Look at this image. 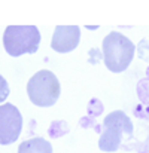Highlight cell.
<instances>
[{
  "label": "cell",
  "instance_id": "obj_8",
  "mask_svg": "<svg viewBox=\"0 0 149 153\" xmlns=\"http://www.w3.org/2000/svg\"><path fill=\"white\" fill-rule=\"evenodd\" d=\"M49 135L51 137H54V138H58V137H63L64 134H67L69 132V126H67V123L66 122H63V120H57V122H52L49 126Z\"/></svg>",
  "mask_w": 149,
  "mask_h": 153
},
{
  "label": "cell",
  "instance_id": "obj_9",
  "mask_svg": "<svg viewBox=\"0 0 149 153\" xmlns=\"http://www.w3.org/2000/svg\"><path fill=\"white\" fill-rule=\"evenodd\" d=\"M137 95L142 104H149V79H142L137 83Z\"/></svg>",
  "mask_w": 149,
  "mask_h": 153
},
{
  "label": "cell",
  "instance_id": "obj_10",
  "mask_svg": "<svg viewBox=\"0 0 149 153\" xmlns=\"http://www.w3.org/2000/svg\"><path fill=\"white\" fill-rule=\"evenodd\" d=\"M101 111H103V104L97 98L91 100L88 104V114L93 116V117H97L99 114H101Z\"/></svg>",
  "mask_w": 149,
  "mask_h": 153
},
{
  "label": "cell",
  "instance_id": "obj_12",
  "mask_svg": "<svg viewBox=\"0 0 149 153\" xmlns=\"http://www.w3.org/2000/svg\"><path fill=\"white\" fill-rule=\"evenodd\" d=\"M134 114L137 117H142L145 120H149V104H140L134 108Z\"/></svg>",
  "mask_w": 149,
  "mask_h": 153
},
{
  "label": "cell",
  "instance_id": "obj_2",
  "mask_svg": "<svg viewBox=\"0 0 149 153\" xmlns=\"http://www.w3.org/2000/svg\"><path fill=\"white\" fill-rule=\"evenodd\" d=\"M40 45V33L34 25H9L3 33V46L10 56L34 53Z\"/></svg>",
  "mask_w": 149,
  "mask_h": 153
},
{
  "label": "cell",
  "instance_id": "obj_7",
  "mask_svg": "<svg viewBox=\"0 0 149 153\" xmlns=\"http://www.w3.org/2000/svg\"><path fill=\"white\" fill-rule=\"evenodd\" d=\"M18 153H52V146L48 140L34 137L22 141L18 147Z\"/></svg>",
  "mask_w": 149,
  "mask_h": 153
},
{
  "label": "cell",
  "instance_id": "obj_5",
  "mask_svg": "<svg viewBox=\"0 0 149 153\" xmlns=\"http://www.w3.org/2000/svg\"><path fill=\"white\" fill-rule=\"evenodd\" d=\"M22 131V116L19 110L10 104L0 105V144L7 146L18 140Z\"/></svg>",
  "mask_w": 149,
  "mask_h": 153
},
{
  "label": "cell",
  "instance_id": "obj_4",
  "mask_svg": "<svg viewBox=\"0 0 149 153\" xmlns=\"http://www.w3.org/2000/svg\"><path fill=\"white\" fill-rule=\"evenodd\" d=\"M60 82L49 70H39L27 83L30 101L39 107H51L60 98Z\"/></svg>",
  "mask_w": 149,
  "mask_h": 153
},
{
  "label": "cell",
  "instance_id": "obj_14",
  "mask_svg": "<svg viewBox=\"0 0 149 153\" xmlns=\"http://www.w3.org/2000/svg\"><path fill=\"white\" fill-rule=\"evenodd\" d=\"M146 74H148V79H149V67H148V70H146Z\"/></svg>",
  "mask_w": 149,
  "mask_h": 153
},
{
  "label": "cell",
  "instance_id": "obj_11",
  "mask_svg": "<svg viewBox=\"0 0 149 153\" xmlns=\"http://www.w3.org/2000/svg\"><path fill=\"white\" fill-rule=\"evenodd\" d=\"M122 147L127 150H139V153H149V138L142 144H125Z\"/></svg>",
  "mask_w": 149,
  "mask_h": 153
},
{
  "label": "cell",
  "instance_id": "obj_3",
  "mask_svg": "<svg viewBox=\"0 0 149 153\" xmlns=\"http://www.w3.org/2000/svg\"><path fill=\"white\" fill-rule=\"evenodd\" d=\"M125 134L128 138L133 137V123L130 117L121 110L112 111L103 120V132L99 140L100 150L116 152L122 146V138Z\"/></svg>",
  "mask_w": 149,
  "mask_h": 153
},
{
  "label": "cell",
  "instance_id": "obj_13",
  "mask_svg": "<svg viewBox=\"0 0 149 153\" xmlns=\"http://www.w3.org/2000/svg\"><path fill=\"white\" fill-rule=\"evenodd\" d=\"M9 95V85L6 82V79L0 74V102H3Z\"/></svg>",
  "mask_w": 149,
  "mask_h": 153
},
{
  "label": "cell",
  "instance_id": "obj_6",
  "mask_svg": "<svg viewBox=\"0 0 149 153\" xmlns=\"http://www.w3.org/2000/svg\"><path fill=\"white\" fill-rule=\"evenodd\" d=\"M81 40V30L76 25H58L54 30L51 48L58 53L72 52Z\"/></svg>",
  "mask_w": 149,
  "mask_h": 153
},
{
  "label": "cell",
  "instance_id": "obj_1",
  "mask_svg": "<svg viewBox=\"0 0 149 153\" xmlns=\"http://www.w3.org/2000/svg\"><path fill=\"white\" fill-rule=\"evenodd\" d=\"M134 43L118 31L109 33L103 40V58L106 67L113 73H122L133 61Z\"/></svg>",
  "mask_w": 149,
  "mask_h": 153
}]
</instances>
